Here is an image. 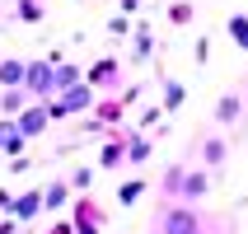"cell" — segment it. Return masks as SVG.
<instances>
[{"instance_id": "cell-1", "label": "cell", "mask_w": 248, "mask_h": 234, "mask_svg": "<svg viewBox=\"0 0 248 234\" xmlns=\"http://www.w3.org/2000/svg\"><path fill=\"white\" fill-rule=\"evenodd\" d=\"M150 234H206V216L197 211V202H169L155 211Z\"/></svg>"}, {"instance_id": "cell-2", "label": "cell", "mask_w": 248, "mask_h": 234, "mask_svg": "<svg viewBox=\"0 0 248 234\" xmlns=\"http://www.w3.org/2000/svg\"><path fill=\"white\" fill-rule=\"evenodd\" d=\"M24 94L33 98V103H47V98H56L52 56H42V61H28V66H24Z\"/></svg>"}, {"instance_id": "cell-3", "label": "cell", "mask_w": 248, "mask_h": 234, "mask_svg": "<svg viewBox=\"0 0 248 234\" xmlns=\"http://www.w3.org/2000/svg\"><path fill=\"white\" fill-rule=\"evenodd\" d=\"M192 155L202 159V169H211V173H216V169L230 164V140H225L220 131H206V136L192 140Z\"/></svg>"}, {"instance_id": "cell-4", "label": "cell", "mask_w": 248, "mask_h": 234, "mask_svg": "<svg viewBox=\"0 0 248 234\" xmlns=\"http://www.w3.org/2000/svg\"><path fill=\"white\" fill-rule=\"evenodd\" d=\"M84 80L94 84L98 94H117V84H122V61H117V56H103V61H94V66L84 70Z\"/></svg>"}, {"instance_id": "cell-5", "label": "cell", "mask_w": 248, "mask_h": 234, "mask_svg": "<svg viewBox=\"0 0 248 234\" xmlns=\"http://www.w3.org/2000/svg\"><path fill=\"white\" fill-rule=\"evenodd\" d=\"M94 98H98V89H94L89 80H80V84H70V89H61L56 103L66 108V117H84V112L94 108Z\"/></svg>"}, {"instance_id": "cell-6", "label": "cell", "mask_w": 248, "mask_h": 234, "mask_svg": "<svg viewBox=\"0 0 248 234\" xmlns=\"http://www.w3.org/2000/svg\"><path fill=\"white\" fill-rule=\"evenodd\" d=\"M211 183H216V173L211 169H187L183 173V187H178V202H206V192H211Z\"/></svg>"}, {"instance_id": "cell-7", "label": "cell", "mask_w": 248, "mask_h": 234, "mask_svg": "<svg viewBox=\"0 0 248 234\" xmlns=\"http://www.w3.org/2000/svg\"><path fill=\"white\" fill-rule=\"evenodd\" d=\"M239 117H244V94H220L216 98V108H211V122L216 126H239Z\"/></svg>"}, {"instance_id": "cell-8", "label": "cell", "mask_w": 248, "mask_h": 234, "mask_svg": "<svg viewBox=\"0 0 248 234\" xmlns=\"http://www.w3.org/2000/svg\"><path fill=\"white\" fill-rule=\"evenodd\" d=\"M14 126H19V131H24L28 140H38L42 131L52 126V117H47V108H42V103H28V108L19 112V117H14Z\"/></svg>"}, {"instance_id": "cell-9", "label": "cell", "mask_w": 248, "mask_h": 234, "mask_svg": "<svg viewBox=\"0 0 248 234\" xmlns=\"http://www.w3.org/2000/svg\"><path fill=\"white\" fill-rule=\"evenodd\" d=\"M98 169H126V131H112V136H103Z\"/></svg>"}, {"instance_id": "cell-10", "label": "cell", "mask_w": 248, "mask_h": 234, "mask_svg": "<svg viewBox=\"0 0 248 234\" xmlns=\"http://www.w3.org/2000/svg\"><path fill=\"white\" fill-rule=\"evenodd\" d=\"M70 225H98L103 230V211H98V202L94 197H70Z\"/></svg>"}, {"instance_id": "cell-11", "label": "cell", "mask_w": 248, "mask_h": 234, "mask_svg": "<svg viewBox=\"0 0 248 234\" xmlns=\"http://www.w3.org/2000/svg\"><path fill=\"white\" fill-rule=\"evenodd\" d=\"M5 216H14L19 225H24V220H38V216H42V187H38V192H19Z\"/></svg>"}, {"instance_id": "cell-12", "label": "cell", "mask_w": 248, "mask_h": 234, "mask_svg": "<svg viewBox=\"0 0 248 234\" xmlns=\"http://www.w3.org/2000/svg\"><path fill=\"white\" fill-rule=\"evenodd\" d=\"M140 164H150V136L126 126V169H140Z\"/></svg>"}, {"instance_id": "cell-13", "label": "cell", "mask_w": 248, "mask_h": 234, "mask_svg": "<svg viewBox=\"0 0 248 234\" xmlns=\"http://www.w3.org/2000/svg\"><path fill=\"white\" fill-rule=\"evenodd\" d=\"M24 145H28V136L14 126V117H0V155L14 159V155H24Z\"/></svg>"}, {"instance_id": "cell-14", "label": "cell", "mask_w": 248, "mask_h": 234, "mask_svg": "<svg viewBox=\"0 0 248 234\" xmlns=\"http://www.w3.org/2000/svg\"><path fill=\"white\" fill-rule=\"evenodd\" d=\"M159 108H164V112L187 108V84L173 80V75H164V84H159Z\"/></svg>"}, {"instance_id": "cell-15", "label": "cell", "mask_w": 248, "mask_h": 234, "mask_svg": "<svg viewBox=\"0 0 248 234\" xmlns=\"http://www.w3.org/2000/svg\"><path fill=\"white\" fill-rule=\"evenodd\" d=\"M70 197H75V187H70L66 178H52L47 187H42V211H66Z\"/></svg>"}, {"instance_id": "cell-16", "label": "cell", "mask_w": 248, "mask_h": 234, "mask_svg": "<svg viewBox=\"0 0 248 234\" xmlns=\"http://www.w3.org/2000/svg\"><path fill=\"white\" fill-rule=\"evenodd\" d=\"M33 98L24 94V84H14V89H0V117H19Z\"/></svg>"}, {"instance_id": "cell-17", "label": "cell", "mask_w": 248, "mask_h": 234, "mask_svg": "<svg viewBox=\"0 0 248 234\" xmlns=\"http://www.w3.org/2000/svg\"><path fill=\"white\" fill-rule=\"evenodd\" d=\"M52 80H56V94H61V89H70V84L84 80V70L75 66V61H66V56H61V61H52Z\"/></svg>"}, {"instance_id": "cell-18", "label": "cell", "mask_w": 248, "mask_h": 234, "mask_svg": "<svg viewBox=\"0 0 248 234\" xmlns=\"http://www.w3.org/2000/svg\"><path fill=\"white\" fill-rule=\"evenodd\" d=\"M183 173H187V164H169L164 173H159V197H169V202H178V187H183Z\"/></svg>"}, {"instance_id": "cell-19", "label": "cell", "mask_w": 248, "mask_h": 234, "mask_svg": "<svg viewBox=\"0 0 248 234\" xmlns=\"http://www.w3.org/2000/svg\"><path fill=\"white\" fill-rule=\"evenodd\" d=\"M24 66H28V61H19V56H5V61H0V89L24 84Z\"/></svg>"}, {"instance_id": "cell-20", "label": "cell", "mask_w": 248, "mask_h": 234, "mask_svg": "<svg viewBox=\"0 0 248 234\" xmlns=\"http://www.w3.org/2000/svg\"><path fill=\"white\" fill-rule=\"evenodd\" d=\"M42 10H47V0H14V19L19 24H42Z\"/></svg>"}, {"instance_id": "cell-21", "label": "cell", "mask_w": 248, "mask_h": 234, "mask_svg": "<svg viewBox=\"0 0 248 234\" xmlns=\"http://www.w3.org/2000/svg\"><path fill=\"white\" fill-rule=\"evenodd\" d=\"M145 187H150L145 178H126L122 187H117V206H136L140 197H145Z\"/></svg>"}, {"instance_id": "cell-22", "label": "cell", "mask_w": 248, "mask_h": 234, "mask_svg": "<svg viewBox=\"0 0 248 234\" xmlns=\"http://www.w3.org/2000/svg\"><path fill=\"white\" fill-rule=\"evenodd\" d=\"M225 28H230V42H234L239 52H248V14H244V10L230 14V24H225Z\"/></svg>"}, {"instance_id": "cell-23", "label": "cell", "mask_w": 248, "mask_h": 234, "mask_svg": "<svg viewBox=\"0 0 248 234\" xmlns=\"http://www.w3.org/2000/svg\"><path fill=\"white\" fill-rule=\"evenodd\" d=\"M192 19H197V5H192V0H169V24L187 28Z\"/></svg>"}, {"instance_id": "cell-24", "label": "cell", "mask_w": 248, "mask_h": 234, "mask_svg": "<svg viewBox=\"0 0 248 234\" xmlns=\"http://www.w3.org/2000/svg\"><path fill=\"white\" fill-rule=\"evenodd\" d=\"M150 52H155V33L140 24L136 28V42H131V61H150Z\"/></svg>"}, {"instance_id": "cell-25", "label": "cell", "mask_w": 248, "mask_h": 234, "mask_svg": "<svg viewBox=\"0 0 248 234\" xmlns=\"http://www.w3.org/2000/svg\"><path fill=\"white\" fill-rule=\"evenodd\" d=\"M70 187H75V192H84V187H89V183H94V169H75V173H70Z\"/></svg>"}, {"instance_id": "cell-26", "label": "cell", "mask_w": 248, "mask_h": 234, "mask_svg": "<svg viewBox=\"0 0 248 234\" xmlns=\"http://www.w3.org/2000/svg\"><path fill=\"white\" fill-rule=\"evenodd\" d=\"M159 117H164V108H159V103H150V108L140 112V122H136V131H145V126H155V122H159Z\"/></svg>"}, {"instance_id": "cell-27", "label": "cell", "mask_w": 248, "mask_h": 234, "mask_svg": "<svg viewBox=\"0 0 248 234\" xmlns=\"http://www.w3.org/2000/svg\"><path fill=\"white\" fill-rule=\"evenodd\" d=\"M108 33H112V38H122V33H131V24H126V19H108Z\"/></svg>"}, {"instance_id": "cell-28", "label": "cell", "mask_w": 248, "mask_h": 234, "mask_svg": "<svg viewBox=\"0 0 248 234\" xmlns=\"http://www.w3.org/2000/svg\"><path fill=\"white\" fill-rule=\"evenodd\" d=\"M19 230V220H14V216H5V220H0V234H14Z\"/></svg>"}, {"instance_id": "cell-29", "label": "cell", "mask_w": 248, "mask_h": 234, "mask_svg": "<svg viewBox=\"0 0 248 234\" xmlns=\"http://www.w3.org/2000/svg\"><path fill=\"white\" fill-rule=\"evenodd\" d=\"M70 230H75V225H70V220H61V225H52L47 234H70Z\"/></svg>"}, {"instance_id": "cell-30", "label": "cell", "mask_w": 248, "mask_h": 234, "mask_svg": "<svg viewBox=\"0 0 248 234\" xmlns=\"http://www.w3.org/2000/svg\"><path fill=\"white\" fill-rule=\"evenodd\" d=\"M10 202H14V192H5V187H0V211H10Z\"/></svg>"}, {"instance_id": "cell-31", "label": "cell", "mask_w": 248, "mask_h": 234, "mask_svg": "<svg viewBox=\"0 0 248 234\" xmlns=\"http://www.w3.org/2000/svg\"><path fill=\"white\" fill-rule=\"evenodd\" d=\"M70 234H98V225H75Z\"/></svg>"}]
</instances>
